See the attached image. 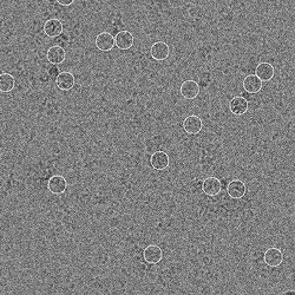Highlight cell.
Segmentation results:
<instances>
[{
	"instance_id": "obj_5",
	"label": "cell",
	"mask_w": 295,
	"mask_h": 295,
	"mask_svg": "<svg viewBox=\"0 0 295 295\" xmlns=\"http://www.w3.org/2000/svg\"><path fill=\"white\" fill-rule=\"evenodd\" d=\"M95 44L99 51L108 52V51H111L113 46H115V37L111 33H109V32H102V33H99L96 37Z\"/></svg>"
},
{
	"instance_id": "obj_18",
	"label": "cell",
	"mask_w": 295,
	"mask_h": 295,
	"mask_svg": "<svg viewBox=\"0 0 295 295\" xmlns=\"http://www.w3.org/2000/svg\"><path fill=\"white\" fill-rule=\"evenodd\" d=\"M15 79L12 74L1 73L0 74V92H11L14 89Z\"/></svg>"
},
{
	"instance_id": "obj_2",
	"label": "cell",
	"mask_w": 295,
	"mask_h": 295,
	"mask_svg": "<svg viewBox=\"0 0 295 295\" xmlns=\"http://www.w3.org/2000/svg\"><path fill=\"white\" fill-rule=\"evenodd\" d=\"M151 58L155 60H165L170 56V46L164 41H156L151 45L150 48Z\"/></svg>"
},
{
	"instance_id": "obj_8",
	"label": "cell",
	"mask_w": 295,
	"mask_h": 295,
	"mask_svg": "<svg viewBox=\"0 0 295 295\" xmlns=\"http://www.w3.org/2000/svg\"><path fill=\"white\" fill-rule=\"evenodd\" d=\"M67 188L66 180L60 175H54L48 180L47 182V189L50 193L54 194V195H60V194L65 193Z\"/></svg>"
},
{
	"instance_id": "obj_13",
	"label": "cell",
	"mask_w": 295,
	"mask_h": 295,
	"mask_svg": "<svg viewBox=\"0 0 295 295\" xmlns=\"http://www.w3.org/2000/svg\"><path fill=\"white\" fill-rule=\"evenodd\" d=\"M274 66L269 63H260L255 69V76L261 82H269L274 78Z\"/></svg>"
},
{
	"instance_id": "obj_3",
	"label": "cell",
	"mask_w": 295,
	"mask_h": 295,
	"mask_svg": "<svg viewBox=\"0 0 295 295\" xmlns=\"http://www.w3.org/2000/svg\"><path fill=\"white\" fill-rule=\"evenodd\" d=\"M143 258L145 262H148L149 265H157L163 259V252H162L160 246L150 245L144 249Z\"/></svg>"
},
{
	"instance_id": "obj_6",
	"label": "cell",
	"mask_w": 295,
	"mask_h": 295,
	"mask_svg": "<svg viewBox=\"0 0 295 295\" xmlns=\"http://www.w3.org/2000/svg\"><path fill=\"white\" fill-rule=\"evenodd\" d=\"M203 128V122L199 116L196 115H190L186 117L183 121V129L187 134L189 135H196L201 132Z\"/></svg>"
},
{
	"instance_id": "obj_19",
	"label": "cell",
	"mask_w": 295,
	"mask_h": 295,
	"mask_svg": "<svg viewBox=\"0 0 295 295\" xmlns=\"http://www.w3.org/2000/svg\"><path fill=\"white\" fill-rule=\"evenodd\" d=\"M59 70H58V66H53L51 67L50 70H48V74H50L51 77H54V78H57V76L59 74Z\"/></svg>"
},
{
	"instance_id": "obj_20",
	"label": "cell",
	"mask_w": 295,
	"mask_h": 295,
	"mask_svg": "<svg viewBox=\"0 0 295 295\" xmlns=\"http://www.w3.org/2000/svg\"><path fill=\"white\" fill-rule=\"evenodd\" d=\"M57 2L61 6H70L74 2V0H57Z\"/></svg>"
},
{
	"instance_id": "obj_4",
	"label": "cell",
	"mask_w": 295,
	"mask_h": 295,
	"mask_svg": "<svg viewBox=\"0 0 295 295\" xmlns=\"http://www.w3.org/2000/svg\"><path fill=\"white\" fill-rule=\"evenodd\" d=\"M180 93L182 95L183 98L188 100L195 99L197 96L200 95V85L199 83L195 80H186L182 83V85L180 87Z\"/></svg>"
},
{
	"instance_id": "obj_11",
	"label": "cell",
	"mask_w": 295,
	"mask_h": 295,
	"mask_svg": "<svg viewBox=\"0 0 295 295\" xmlns=\"http://www.w3.org/2000/svg\"><path fill=\"white\" fill-rule=\"evenodd\" d=\"M248 108H249V104H248L247 99H246L245 97H241V96L234 97V98L230 100V103H229L230 111H232L233 115H235V116L245 115V113L248 111Z\"/></svg>"
},
{
	"instance_id": "obj_10",
	"label": "cell",
	"mask_w": 295,
	"mask_h": 295,
	"mask_svg": "<svg viewBox=\"0 0 295 295\" xmlns=\"http://www.w3.org/2000/svg\"><path fill=\"white\" fill-rule=\"evenodd\" d=\"M134 35L129 31H119L115 37V45L119 50H129L134 45Z\"/></svg>"
},
{
	"instance_id": "obj_15",
	"label": "cell",
	"mask_w": 295,
	"mask_h": 295,
	"mask_svg": "<svg viewBox=\"0 0 295 295\" xmlns=\"http://www.w3.org/2000/svg\"><path fill=\"white\" fill-rule=\"evenodd\" d=\"M47 60L52 65H60L66 58V51L60 46H51L46 53Z\"/></svg>"
},
{
	"instance_id": "obj_1",
	"label": "cell",
	"mask_w": 295,
	"mask_h": 295,
	"mask_svg": "<svg viewBox=\"0 0 295 295\" xmlns=\"http://www.w3.org/2000/svg\"><path fill=\"white\" fill-rule=\"evenodd\" d=\"M264 261L266 265L269 266V267L277 268L284 262V253H282L281 249H279L277 247L268 248L267 251L265 252Z\"/></svg>"
},
{
	"instance_id": "obj_21",
	"label": "cell",
	"mask_w": 295,
	"mask_h": 295,
	"mask_svg": "<svg viewBox=\"0 0 295 295\" xmlns=\"http://www.w3.org/2000/svg\"><path fill=\"white\" fill-rule=\"evenodd\" d=\"M282 294H294V290H288V291H285Z\"/></svg>"
},
{
	"instance_id": "obj_17",
	"label": "cell",
	"mask_w": 295,
	"mask_h": 295,
	"mask_svg": "<svg viewBox=\"0 0 295 295\" xmlns=\"http://www.w3.org/2000/svg\"><path fill=\"white\" fill-rule=\"evenodd\" d=\"M243 89L246 90L248 93H254L260 92L262 90V82L255 74H248L246 76V78L243 79Z\"/></svg>"
},
{
	"instance_id": "obj_14",
	"label": "cell",
	"mask_w": 295,
	"mask_h": 295,
	"mask_svg": "<svg viewBox=\"0 0 295 295\" xmlns=\"http://www.w3.org/2000/svg\"><path fill=\"white\" fill-rule=\"evenodd\" d=\"M246 184L240 180L230 181L227 186V193L232 199H242L246 195Z\"/></svg>"
},
{
	"instance_id": "obj_16",
	"label": "cell",
	"mask_w": 295,
	"mask_h": 295,
	"mask_svg": "<svg viewBox=\"0 0 295 295\" xmlns=\"http://www.w3.org/2000/svg\"><path fill=\"white\" fill-rule=\"evenodd\" d=\"M74 83H76V78L72 73L70 72H60L57 76L56 78V84L57 87L59 90H63V91H69V90L72 89L74 86Z\"/></svg>"
},
{
	"instance_id": "obj_12",
	"label": "cell",
	"mask_w": 295,
	"mask_h": 295,
	"mask_svg": "<svg viewBox=\"0 0 295 295\" xmlns=\"http://www.w3.org/2000/svg\"><path fill=\"white\" fill-rule=\"evenodd\" d=\"M63 22L59 19H48V20L44 24V33L47 35L48 38H57L58 35L61 34L63 32Z\"/></svg>"
},
{
	"instance_id": "obj_7",
	"label": "cell",
	"mask_w": 295,
	"mask_h": 295,
	"mask_svg": "<svg viewBox=\"0 0 295 295\" xmlns=\"http://www.w3.org/2000/svg\"><path fill=\"white\" fill-rule=\"evenodd\" d=\"M150 163L155 170H165L170 164V157L165 151H155L151 155Z\"/></svg>"
},
{
	"instance_id": "obj_9",
	"label": "cell",
	"mask_w": 295,
	"mask_h": 295,
	"mask_svg": "<svg viewBox=\"0 0 295 295\" xmlns=\"http://www.w3.org/2000/svg\"><path fill=\"white\" fill-rule=\"evenodd\" d=\"M222 189L221 181L217 177H207L202 183V190L206 195L216 196Z\"/></svg>"
}]
</instances>
